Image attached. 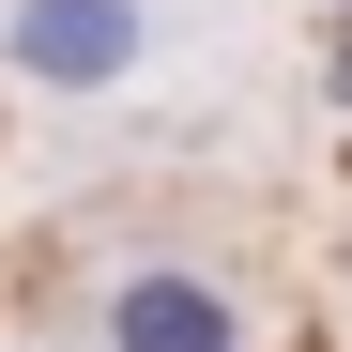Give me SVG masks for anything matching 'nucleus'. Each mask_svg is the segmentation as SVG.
<instances>
[{
  "instance_id": "obj_1",
  "label": "nucleus",
  "mask_w": 352,
  "mask_h": 352,
  "mask_svg": "<svg viewBox=\"0 0 352 352\" xmlns=\"http://www.w3.org/2000/svg\"><path fill=\"white\" fill-rule=\"evenodd\" d=\"M138 0H0V62L16 77H46V92H107L138 62Z\"/></svg>"
},
{
  "instance_id": "obj_2",
  "label": "nucleus",
  "mask_w": 352,
  "mask_h": 352,
  "mask_svg": "<svg viewBox=\"0 0 352 352\" xmlns=\"http://www.w3.org/2000/svg\"><path fill=\"white\" fill-rule=\"evenodd\" d=\"M107 352H245V322H230L199 276H123L107 291Z\"/></svg>"
}]
</instances>
